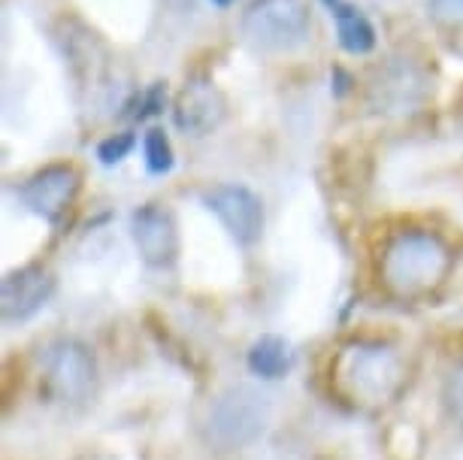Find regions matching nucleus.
<instances>
[{
    "mask_svg": "<svg viewBox=\"0 0 463 460\" xmlns=\"http://www.w3.org/2000/svg\"><path fill=\"white\" fill-rule=\"evenodd\" d=\"M330 390L357 412L379 415L406 394L412 367L406 354L382 340H352L339 345L327 367Z\"/></svg>",
    "mask_w": 463,
    "mask_h": 460,
    "instance_id": "1",
    "label": "nucleus"
},
{
    "mask_svg": "<svg viewBox=\"0 0 463 460\" xmlns=\"http://www.w3.org/2000/svg\"><path fill=\"white\" fill-rule=\"evenodd\" d=\"M454 270V251L436 230H397L379 251V285L400 303L436 297Z\"/></svg>",
    "mask_w": 463,
    "mask_h": 460,
    "instance_id": "2",
    "label": "nucleus"
},
{
    "mask_svg": "<svg viewBox=\"0 0 463 460\" xmlns=\"http://www.w3.org/2000/svg\"><path fill=\"white\" fill-rule=\"evenodd\" d=\"M269 400L251 385H227L197 409L194 430L215 455H237L267 433Z\"/></svg>",
    "mask_w": 463,
    "mask_h": 460,
    "instance_id": "3",
    "label": "nucleus"
},
{
    "mask_svg": "<svg viewBox=\"0 0 463 460\" xmlns=\"http://www.w3.org/2000/svg\"><path fill=\"white\" fill-rule=\"evenodd\" d=\"M240 28L242 37L260 52H288L309 37V0H251Z\"/></svg>",
    "mask_w": 463,
    "mask_h": 460,
    "instance_id": "4",
    "label": "nucleus"
},
{
    "mask_svg": "<svg viewBox=\"0 0 463 460\" xmlns=\"http://www.w3.org/2000/svg\"><path fill=\"white\" fill-rule=\"evenodd\" d=\"M98 358L85 343L64 336L55 340L43 354V381L58 403H85L98 390Z\"/></svg>",
    "mask_w": 463,
    "mask_h": 460,
    "instance_id": "5",
    "label": "nucleus"
},
{
    "mask_svg": "<svg viewBox=\"0 0 463 460\" xmlns=\"http://www.w3.org/2000/svg\"><path fill=\"white\" fill-rule=\"evenodd\" d=\"M82 191V173L73 164H49L22 182L19 201L28 212L40 215L43 221L58 224L76 206Z\"/></svg>",
    "mask_w": 463,
    "mask_h": 460,
    "instance_id": "6",
    "label": "nucleus"
},
{
    "mask_svg": "<svg viewBox=\"0 0 463 460\" xmlns=\"http://www.w3.org/2000/svg\"><path fill=\"white\" fill-rule=\"evenodd\" d=\"M203 203L222 221V228L231 233V239L240 242V246H255L260 233H264V203L246 185H233V182L215 185L203 194Z\"/></svg>",
    "mask_w": 463,
    "mask_h": 460,
    "instance_id": "7",
    "label": "nucleus"
},
{
    "mask_svg": "<svg viewBox=\"0 0 463 460\" xmlns=\"http://www.w3.org/2000/svg\"><path fill=\"white\" fill-rule=\"evenodd\" d=\"M130 239L137 255L152 270H167L179 258V228L170 210L158 203H146L130 215Z\"/></svg>",
    "mask_w": 463,
    "mask_h": 460,
    "instance_id": "8",
    "label": "nucleus"
},
{
    "mask_svg": "<svg viewBox=\"0 0 463 460\" xmlns=\"http://www.w3.org/2000/svg\"><path fill=\"white\" fill-rule=\"evenodd\" d=\"M52 294H55V276L49 267L28 264L22 270H13L4 276L0 285V312H4L6 324H22L37 315L40 309L49 306Z\"/></svg>",
    "mask_w": 463,
    "mask_h": 460,
    "instance_id": "9",
    "label": "nucleus"
},
{
    "mask_svg": "<svg viewBox=\"0 0 463 460\" xmlns=\"http://www.w3.org/2000/svg\"><path fill=\"white\" fill-rule=\"evenodd\" d=\"M227 112V103L222 98V91L213 82L194 80L182 89L176 100V125L179 130H185L191 136H206L222 125Z\"/></svg>",
    "mask_w": 463,
    "mask_h": 460,
    "instance_id": "10",
    "label": "nucleus"
},
{
    "mask_svg": "<svg viewBox=\"0 0 463 460\" xmlns=\"http://www.w3.org/2000/svg\"><path fill=\"white\" fill-rule=\"evenodd\" d=\"M330 6V15H334L336 22V37H339V46L345 52H352V55H366V52H373L375 46V28L370 24V19L354 10L352 4H345V0H325Z\"/></svg>",
    "mask_w": 463,
    "mask_h": 460,
    "instance_id": "11",
    "label": "nucleus"
},
{
    "mask_svg": "<svg viewBox=\"0 0 463 460\" xmlns=\"http://www.w3.org/2000/svg\"><path fill=\"white\" fill-rule=\"evenodd\" d=\"M246 361H249V370L255 372L258 379L276 381L288 376V370H291V363H294V354H291V345H288L282 336L267 333L251 343Z\"/></svg>",
    "mask_w": 463,
    "mask_h": 460,
    "instance_id": "12",
    "label": "nucleus"
},
{
    "mask_svg": "<svg viewBox=\"0 0 463 460\" xmlns=\"http://www.w3.org/2000/svg\"><path fill=\"white\" fill-rule=\"evenodd\" d=\"M143 155H146V167L148 173H155V176H164V173L173 170V146L170 140L164 136V130H148L143 136Z\"/></svg>",
    "mask_w": 463,
    "mask_h": 460,
    "instance_id": "13",
    "label": "nucleus"
},
{
    "mask_svg": "<svg viewBox=\"0 0 463 460\" xmlns=\"http://www.w3.org/2000/svg\"><path fill=\"white\" fill-rule=\"evenodd\" d=\"M442 409L454 424L463 427V361L454 363L442 381Z\"/></svg>",
    "mask_w": 463,
    "mask_h": 460,
    "instance_id": "14",
    "label": "nucleus"
},
{
    "mask_svg": "<svg viewBox=\"0 0 463 460\" xmlns=\"http://www.w3.org/2000/svg\"><path fill=\"white\" fill-rule=\"evenodd\" d=\"M130 149H134V136H130V134H116V136H109V140L100 143L98 158L103 164H118Z\"/></svg>",
    "mask_w": 463,
    "mask_h": 460,
    "instance_id": "15",
    "label": "nucleus"
},
{
    "mask_svg": "<svg viewBox=\"0 0 463 460\" xmlns=\"http://www.w3.org/2000/svg\"><path fill=\"white\" fill-rule=\"evenodd\" d=\"M427 10L439 22H463V0H427Z\"/></svg>",
    "mask_w": 463,
    "mask_h": 460,
    "instance_id": "16",
    "label": "nucleus"
},
{
    "mask_svg": "<svg viewBox=\"0 0 463 460\" xmlns=\"http://www.w3.org/2000/svg\"><path fill=\"white\" fill-rule=\"evenodd\" d=\"M215 6H231V4H237V0H213Z\"/></svg>",
    "mask_w": 463,
    "mask_h": 460,
    "instance_id": "17",
    "label": "nucleus"
}]
</instances>
